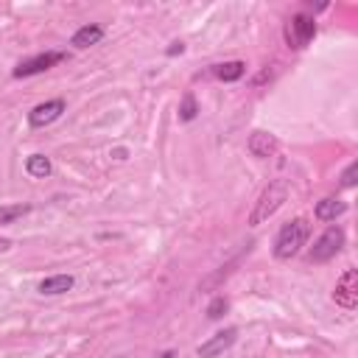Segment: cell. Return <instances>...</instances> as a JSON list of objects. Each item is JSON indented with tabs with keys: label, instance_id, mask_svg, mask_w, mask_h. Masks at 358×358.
<instances>
[{
	"label": "cell",
	"instance_id": "cell-1",
	"mask_svg": "<svg viewBox=\"0 0 358 358\" xmlns=\"http://www.w3.org/2000/svg\"><path fill=\"white\" fill-rule=\"evenodd\" d=\"M308 235H310V224L305 218H294V221L282 224L277 238H274V257L277 260H291L294 255H299Z\"/></svg>",
	"mask_w": 358,
	"mask_h": 358
},
{
	"label": "cell",
	"instance_id": "cell-2",
	"mask_svg": "<svg viewBox=\"0 0 358 358\" xmlns=\"http://www.w3.org/2000/svg\"><path fill=\"white\" fill-rule=\"evenodd\" d=\"M288 199V182L285 179H274L266 185V190L260 193V199L255 201V210L249 215V227H260L263 221H268L280 207L282 201Z\"/></svg>",
	"mask_w": 358,
	"mask_h": 358
},
{
	"label": "cell",
	"instance_id": "cell-3",
	"mask_svg": "<svg viewBox=\"0 0 358 358\" xmlns=\"http://www.w3.org/2000/svg\"><path fill=\"white\" fill-rule=\"evenodd\" d=\"M341 246H344V229H341V227H327V229L313 241V246H310V252H308V260H310V263H324V260L336 257V255L341 252Z\"/></svg>",
	"mask_w": 358,
	"mask_h": 358
},
{
	"label": "cell",
	"instance_id": "cell-4",
	"mask_svg": "<svg viewBox=\"0 0 358 358\" xmlns=\"http://www.w3.org/2000/svg\"><path fill=\"white\" fill-rule=\"evenodd\" d=\"M316 36V20L308 17V14H294L285 25V39H288V48L294 50H302L310 39Z\"/></svg>",
	"mask_w": 358,
	"mask_h": 358
},
{
	"label": "cell",
	"instance_id": "cell-5",
	"mask_svg": "<svg viewBox=\"0 0 358 358\" xmlns=\"http://www.w3.org/2000/svg\"><path fill=\"white\" fill-rule=\"evenodd\" d=\"M59 62H64V53H62V50H48V53H39V56H34V59L20 62V64L14 67V78L39 76V73L50 70V67H53V64H59Z\"/></svg>",
	"mask_w": 358,
	"mask_h": 358
},
{
	"label": "cell",
	"instance_id": "cell-6",
	"mask_svg": "<svg viewBox=\"0 0 358 358\" xmlns=\"http://www.w3.org/2000/svg\"><path fill=\"white\" fill-rule=\"evenodd\" d=\"M333 299H336V305H341L347 310L358 308V271L355 268H347L338 277V282L333 288Z\"/></svg>",
	"mask_w": 358,
	"mask_h": 358
},
{
	"label": "cell",
	"instance_id": "cell-7",
	"mask_svg": "<svg viewBox=\"0 0 358 358\" xmlns=\"http://www.w3.org/2000/svg\"><path fill=\"white\" fill-rule=\"evenodd\" d=\"M64 112V101L62 98H53V101H45V103H36L31 112H28V123L34 129H42V126H50L53 120H59Z\"/></svg>",
	"mask_w": 358,
	"mask_h": 358
},
{
	"label": "cell",
	"instance_id": "cell-8",
	"mask_svg": "<svg viewBox=\"0 0 358 358\" xmlns=\"http://www.w3.org/2000/svg\"><path fill=\"white\" fill-rule=\"evenodd\" d=\"M235 338H238V330L235 327H227V330H218L215 336H210L204 344H199V358H215V355H221V352H227L232 344H235Z\"/></svg>",
	"mask_w": 358,
	"mask_h": 358
},
{
	"label": "cell",
	"instance_id": "cell-9",
	"mask_svg": "<svg viewBox=\"0 0 358 358\" xmlns=\"http://www.w3.org/2000/svg\"><path fill=\"white\" fill-rule=\"evenodd\" d=\"M277 148H280V143L271 131H252V137H249V154L252 157L268 159V157L277 154Z\"/></svg>",
	"mask_w": 358,
	"mask_h": 358
},
{
	"label": "cell",
	"instance_id": "cell-10",
	"mask_svg": "<svg viewBox=\"0 0 358 358\" xmlns=\"http://www.w3.org/2000/svg\"><path fill=\"white\" fill-rule=\"evenodd\" d=\"M101 39H103V28H101V25H81V28L73 34L70 45H73V48H78V50H84V48L98 45Z\"/></svg>",
	"mask_w": 358,
	"mask_h": 358
},
{
	"label": "cell",
	"instance_id": "cell-11",
	"mask_svg": "<svg viewBox=\"0 0 358 358\" xmlns=\"http://www.w3.org/2000/svg\"><path fill=\"white\" fill-rule=\"evenodd\" d=\"M73 277L70 274H53V277H45L42 282H39V294H45V296H59V294H67L70 288H73Z\"/></svg>",
	"mask_w": 358,
	"mask_h": 358
},
{
	"label": "cell",
	"instance_id": "cell-12",
	"mask_svg": "<svg viewBox=\"0 0 358 358\" xmlns=\"http://www.w3.org/2000/svg\"><path fill=\"white\" fill-rule=\"evenodd\" d=\"M344 210H347V204L341 201V199H336V196H327V199H322L319 204H316V218L319 221H336L338 215H344Z\"/></svg>",
	"mask_w": 358,
	"mask_h": 358
},
{
	"label": "cell",
	"instance_id": "cell-13",
	"mask_svg": "<svg viewBox=\"0 0 358 358\" xmlns=\"http://www.w3.org/2000/svg\"><path fill=\"white\" fill-rule=\"evenodd\" d=\"M25 171H28L34 179H45V176H50L53 165H50V159H48L45 154H31V157L25 159Z\"/></svg>",
	"mask_w": 358,
	"mask_h": 358
},
{
	"label": "cell",
	"instance_id": "cell-14",
	"mask_svg": "<svg viewBox=\"0 0 358 358\" xmlns=\"http://www.w3.org/2000/svg\"><path fill=\"white\" fill-rule=\"evenodd\" d=\"M215 78H221V81H238L243 73H246V64L243 62H224V64H215Z\"/></svg>",
	"mask_w": 358,
	"mask_h": 358
},
{
	"label": "cell",
	"instance_id": "cell-15",
	"mask_svg": "<svg viewBox=\"0 0 358 358\" xmlns=\"http://www.w3.org/2000/svg\"><path fill=\"white\" fill-rule=\"evenodd\" d=\"M25 213H31L28 204H6V207H0V224H14Z\"/></svg>",
	"mask_w": 358,
	"mask_h": 358
},
{
	"label": "cell",
	"instance_id": "cell-16",
	"mask_svg": "<svg viewBox=\"0 0 358 358\" xmlns=\"http://www.w3.org/2000/svg\"><path fill=\"white\" fill-rule=\"evenodd\" d=\"M196 115H199L196 98H193V92H185V95H182V103H179V117H182V120H193Z\"/></svg>",
	"mask_w": 358,
	"mask_h": 358
},
{
	"label": "cell",
	"instance_id": "cell-17",
	"mask_svg": "<svg viewBox=\"0 0 358 358\" xmlns=\"http://www.w3.org/2000/svg\"><path fill=\"white\" fill-rule=\"evenodd\" d=\"M355 182H358V162L352 159V162L344 168V173H341V179H338V185H341V187H355Z\"/></svg>",
	"mask_w": 358,
	"mask_h": 358
},
{
	"label": "cell",
	"instance_id": "cell-18",
	"mask_svg": "<svg viewBox=\"0 0 358 358\" xmlns=\"http://www.w3.org/2000/svg\"><path fill=\"white\" fill-rule=\"evenodd\" d=\"M227 308H229V302H227L224 296H215V299L207 305V319H221V316L227 313Z\"/></svg>",
	"mask_w": 358,
	"mask_h": 358
},
{
	"label": "cell",
	"instance_id": "cell-19",
	"mask_svg": "<svg viewBox=\"0 0 358 358\" xmlns=\"http://www.w3.org/2000/svg\"><path fill=\"white\" fill-rule=\"evenodd\" d=\"M182 50H185V45H182V42H171V48H168L165 53H168V56H176V53H182Z\"/></svg>",
	"mask_w": 358,
	"mask_h": 358
},
{
	"label": "cell",
	"instance_id": "cell-20",
	"mask_svg": "<svg viewBox=\"0 0 358 358\" xmlns=\"http://www.w3.org/2000/svg\"><path fill=\"white\" fill-rule=\"evenodd\" d=\"M8 249H11V241H8V238H0V255L8 252Z\"/></svg>",
	"mask_w": 358,
	"mask_h": 358
},
{
	"label": "cell",
	"instance_id": "cell-21",
	"mask_svg": "<svg viewBox=\"0 0 358 358\" xmlns=\"http://www.w3.org/2000/svg\"><path fill=\"white\" fill-rule=\"evenodd\" d=\"M157 358H176V352H173V350H165V352H159Z\"/></svg>",
	"mask_w": 358,
	"mask_h": 358
}]
</instances>
